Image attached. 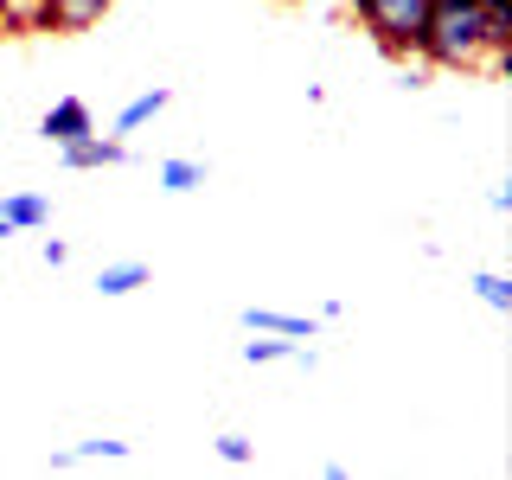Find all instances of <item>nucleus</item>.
I'll return each instance as SVG.
<instances>
[{
	"instance_id": "f257e3e1",
	"label": "nucleus",
	"mask_w": 512,
	"mask_h": 480,
	"mask_svg": "<svg viewBox=\"0 0 512 480\" xmlns=\"http://www.w3.org/2000/svg\"><path fill=\"white\" fill-rule=\"evenodd\" d=\"M429 71H512V0H436L416 39Z\"/></svg>"
},
{
	"instance_id": "f03ea898",
	"label": "nucleus",
	"mask_w": 512,
	"mask_h": 480,
	"mask_svg": "<svg viewBox=\"0 0 512 480\" xmlns=\"http://www.w3.org/2000/svg\"><path fill=\"white\" fill-rule=\"evenodd\" d=\"M436 0H352L359 26L372 32V45L384 58H416V39H423V20Z\"/></svg>"
},
{
	"instance_id": "7ed1b4c3",
	"label": "nucleus",
	"mask_w": 512,
	"mask_h": 480,
	"mask_svg": "<svg viewBox=\"0 0 512 480\" xmlns=\"http://www.w3.org/2000/svg\"><path fill=\"white\" fill-rule=\"evenodd\" d=\"M58 160H64V167H71V173H96V167H128V141H122V135H96V128H90V135L64 141V148H58Z\"/></svg>"
},
{
	"instance_id": "20e7f679",
	"label": "nucleus",
	"mask_w": 512,
	"mask_h": 480,
	"mask_svg": "<svg viewBox=\"0 0 512 480\" xmlns=\"http://www.w3.org/2000/svg\"><path fill=\"white\" fill-rule=\"evenodd\" d=\"M90 128H96V116H90L84 96H58V103L39 116V135L52 141V148H64V141H77V135H90Z\"/></svg>"
},
{
	"instance_id": "39448f33",
	"label": "nucleus",
	"mask_w": 512,
	"mask_h": 480,
	"mask_svg": "<svg viewBox=\"0 0 512 480\" xmlns=\"http://www.w3.org/2000/svg\"><path fill=\"white\" fill-rule=\"evenodd\" d=\"M116 0H45V32H90Z\"/></svg>"
},
{
	"instance_id": "423d86ee",
	"label": "nucleus",
	"mask_w": 512,
	"mask_h": 480,
	"mask_svg": "<svg viewBox=\"0 0 512 480\" xmlns=\"http://www.w3.org/2000/svg\"><path fill=\"white\" fill-rule=\"evenodd\" d=\"M244 327H250V333H282V340H314L320 320H308V314H282V308H244Z\"/></svg>"
},
{
	"instance_id": "0eeeda50",
	"label": "nucleus",
	"mask_w": 512,
	"mask_h": 480,
	"mask_svg": "<svg viewBox=\"0 0 512 480\" xmlns=\"http://www.w3.org/2000/svg\"><path fill=\"white\" fill-rule=\"evenodd\" d=\"M167 103H173V90H167V84H154V90L128 96V103L116 109V135H141V128H148V122H154Z\"/></svg>"
},
{
	"instance_id": "6e6552de",
	"label": "nucleus",
	"mask_w": 512,
	"mask_h": 480,
	"mask_svg": "<svg viewBox=\"0 0 512 480\" xmlns=\"http://www.w3.org/2000/svg\"><path fill=\"white\" fill-rule=\"evenodd\" d=\"M0 218H7L13 231H45V224H52V199H45V192H7V199H0Z\"/></svg>"
},
{
	"instance_id": "1a4fd4ad",
	"label": "nucleus",
	"mask_w": 512,
	"mask_h": 480,
	"mask_svg": "<svg viewBox=\"0 0 512 480\" xmlns=\"http://www.w3.org/2000/svg\"><path fill=\"white\" fill-rule=\"evenodd\" d=\"M128 455H135V442H116V436H84L77 448L52 455V468H77V461H128Z\"/></svg>"
},
{
	"instance_id": "9d476101",
	"label": "nucleus",
	"mask_w": 512,
	"mask_h": 480,
	"mask_svg": "<svg viewBox=\"0 0 512 480\" xmlns=\"http://www.w3.org/2000/svg\"><path fill=\"white\" fill-rule=\"evenodd\" d=\"M148 276H154V269L135 263V256H128V263H103V269H96V295H109V301L135 295V288H148Z\"/></svg>"
},
{
	"instance_id": "9b49d317",
	"label": "nucleus",
	"mask_w": 512,
	"mask_h": 480,
	"mask_svg": "<svg viewBox=\"0 0 512 480\" xmlns=\"http://www.w3.org/2000/svg\"><path fill=\"white\" fill-rule=\"evenodd\" d=\"M199 186H205V160H186V154L160 160V192H173V199H186V192H199Z\"/></svg>"
},
{
	"instance_id": "f8f14e48",
	"label": "nucleus",
	"mask_w": 512,
	"mask_h": 480,
	"mask_svg": "<svg viewBox=\"0 0 512 480\" xmlns=\"http://www.w3.org/2000/svg\"><path fill=\"white\" fill-rule=\"evenodd\" d=\"M480 301H487L493 314H512V276H500V269H480V276L468 282Z\"/></svg>"
},
{
	"instance_id": "ddd939ff",
	"label": "nucleus",
	"mask_w": 512,
	"mask_h": 480,
	"mask_svg": "<svg viewBox=\"0 0 512 480\" xmlns=\"http://www.w3.org/2000/svg\"><path fill=\"white\" fill-rule=\"evenodd\" d=\"M301 340H282V333H263V340H244V365H276V359H295Z\"/></svg>"
},
{
	"instance_id": "4468645a",
	"label": "nucleus",
	"mask_w": 512,
	"mask_h": 480,
	"mask_svg": "<svg viewBox=\"0 0 512 480\" xmlns=\"http://www.w3.org/2000/svg\"><path fill=\"white\" fill-rule=\"evenodd\" d=\"M212 448H218V461H224V468H250V461H256V442H250V436H237V429H224V436H218Z\"/></svg>"
},
{
	"instance_id": "2eb2a0df",
	"label": "nucleus",
	"mask_w": 512,
	"mask_h": 480,
	"mask_svg": "<svg viewBox=\"0 0 512 480\" xmlns=\"http://www.w3.org/2000/svg\"><path fill=\"white\" fill-rule=\"evenodd\" d=\"M7 32H45V0H7Z\"/></svg>"
},
{
	"instance_id": "dca6fc26",
	"label": "nucleus",
	"mask_w": 512,
	"mask_h": 480,
	"mask_svg": "<svg viewBox=\"0 0 512 480\" xmlns=\"http://www.w3.org/2000/svg\"><path fill=\"white\" fill-rule=\"evenodd\" d=\"M39 256H45L52 269H64V263H71V244H58V237H45V244H39Z\"/></svg>"
},
{
	"instance_id": "f3484780",
	"label": "nucleus",
	"mask_w": 512,
	"mask_h": 480,
	"mask_svg": "<svg viewBox=\"0 0 512 480\" xmlns=\"http://www.w3.org/2000/svg\"><path fill=\"white\" fill-rule=\"evenodd\" d=\"M0 39H7V0H0Z\"/></svg>"
},
{
	"instance_id": "a211bd4d",
	"label": "nucleus",
	"mask_w": 512,
	"mask_h": 480,
	"mask_svg": "<svg viewBox=\"0 0 512 480\" xmlns=\"http://www.w3.org/2000/svg\"><path fill=\"white\" fill-rule=\"evenodd\" d=\"M0 237H13V224H7V218H0Z\"/></svg>"
}]
</instances>
